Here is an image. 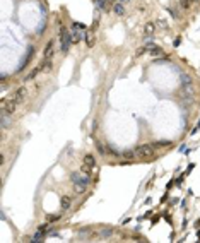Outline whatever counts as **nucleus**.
I'll return each instance as SVG.
<instances>
[{
	"label": "nucleus",
	"instance_id": "obj_1",
	"mask_svg": "<svg viewBox=\"0 0 200 243\" xmlns=\"http://www.w3.org/2000/svg\"><path fill=\"white\" fill-rule=\"evenodd\" d=\"M60 43H62L60 50H62L63 53H67V52H69V50H70V45L74 43L72 33L67 31V27H62V29H60Z\"/></svg>",
	"mask_w": 200,
	"mask_h": 243
},
{
	"label": "nucleus",
	"instance_id": "obj_2",
	"mask_svg": "<svg viewBox=\"0 0 200 243\" xmlns=\"http://www.w3.org/2000/svg\"><path fill=\"white\" fill-rule=\"evenodd\" d=\"M70 181L74 183V185H89L91 183V175H80V173H74L72 175V178Z\"/></svg>",
	"mask_w": 200,
	"mask_h": 243
},
{
	"label": "nucleus",
	"instance_id": "obj_3",
	"mask_svg": "<svg viewBox=\"0 0 200 243\" xmlns=\"http://www.w3.org/2000/svg\"><path fill=\"white\" fill-rule=\"evenodd\" d=\"M152 146L151 144H142V146H139V147H135V153H137V158H149V156H152Z\"/></svg>",
	"mask_w": 200,
	"mask_h": 243
},
{
	"label": "nucleus",
	"instance_id": "obj_4",
	"mask_svg": "<svg viewBox=\"0 0 200 243\" xmlns=\"http://www.w3.org/2000/svg\"><path fill=\"white\" fill-rule=\"evenodd\" d=\"M144 48H145V52H147L151 57H159V55H164L163 48L158 46V45H156V43H152V41H147Z\"/></svg>",
	"mask_w": 200,
	"mask_h": 243
},
{
	"label": "nucleus",
	"instance_id": "obj_5",
	"mask_svg": "<svg viewBox=\"0 0 200 243\" xmlns=\"http://www.w3.org/2000/svg\"><path fill=\"white\" fill-rule=\"evenodd\" d=\"M26 94H27V91H26V87H24V86H22V87H17L16 91H14V94L11 96L12 99L16 101L17 105H19V103H22V101H24V98H26Z\"/></svg>",
	"mask_w": 200,
	"mask_h": 243
},
{
	"label": "nucleus",
	"instance_id": "obj_6",
	"mask_svg": "<svg viewBox=\"0 0 200 243\" xmlns=\"http://www.w3.org/2000/svg\"><path fill=\"white\" fill-rule=\"evenodd\" d=\"M45 60H48V58H52L53 55H55V46H53V41H48L46 48H45Z\"/></svg>",
	"mask_w": 200,
	"mask_h": 243
},
{
	"label": "nucleus",
	"instance_id": "obj_7",
	"mask_svg": "<svg viewBox=\"0 0 200 243\" xmlns=\"http://www.w3.org/2000/svg\"><path fill=\"white\" fill-rule=\"evenodd\" d=\"M70 206H72V199L67 195H63L62 199H60V207H62V211H67V209H70Z\"/></svg>",
	"mask_w": 200,
	"mask_h": 243
},
{
	"label": "nucleus",
	"instance_id": "obj_8",
	"mask_svg": "<svg viewBox=\"0 0 200 243\" xmlns=\"http://www.w3.org/2000/svg\"><path fill=\"white\" fill-rule=\"evenodd\" d=\"M84 166H87V168H94L96 166V158L92 154H86L84 156Z\"/></svg>",
	"mask_w": 200,
	"mask_h": 243
},
{
	"label": "nucleus",
	"instance_id": "obj_9",
	"mask_svg": "<svg viewBox=\"0 0 200 243\" xmlns=\"http://www.w3.org/2000/svg\"><path fill=\"white\" fill-rule=\"evenodd\" d=\"M39 72H43V70H41V65H38L36 69H33L31 72H29V74L26 75V79H24V82H29V80H33V79H34V77L38 75V74H39Z\"/></svg>",
	"mask_w": 200,
	"mask_h": 243
},
{
	"label": "nucleus",
	"instance_id": "obj_10",
	"mask_svg": "<svg viewBox=\"0 0 200 243\" xmlns=\"http://www.w3.org/2000/svg\"><path fill=\"white\" fill-rule=\"evenodd\" d=\"M113 12H115L116 16H123V14H125V7H123V4H121V2H116L115 5H113Z\"/></svg>",
	"mask_w": 200,
	"mask_h": 243
},
{
	"label": "nucleus",
	"instance_id": "obj_11",
	"mask_svg": "<svg viewBox=\"0 0 200 243\" xmlns=\"http://www.w3.org/2000/svg\"><path fill=\"white\" fill-rule=\"evenodd\" d=\"M52 69H53L52 58H48V60H43V64H41V70H43V72H52Z\"/></svg>",
	"mask_w": 200,
	"mask_h": 243
},
{
	"label": "nucleus",
	"instance_id": "obj_12",
	"mask_svg": "<svg viewBox=\"0 0 200 243\" xmlns=\"http://www.w3.org/2000/svg\"><path fill=\"white\" fill-rule=\"evenodd\" d=\"M144 31H145V34H147V36H152L154 31H156V24H154V22H147V24H145V27H144Z\"/></svg>",
	"mask_w": 200,
	"mask_h": 243
},
{
	"label": "nucleus",
	"instance_id": "obj_13",
	"mask_svg": "<svg viewBox=\"0 0 200 243\" xmlns=\"http://www.w3.org/2000/svg\"><path fill=\"white\" fill-rule=\"evenodd\" d=\"M171 146V142L169 140H156V142L152 144L154 149H161V147H169Z\"/></svg>",
	"mask_w": 200,
	"mask_h": 243
},
{
	"label": "nucleus",
	"instance_id": "obj_14",
	"mask_svg": "<svg viewBox=\"0 0 200 243\" xmlns=\"http://www.w3.org/2000/svg\"><path fill=\"white\" fill-rule=\"evenodd\" d=\"M72 38H74V43H79L84 39V34H82V31H72Z\"/></svg>",
	"mask_w": 200,
	"mask_h": 243
},
{
	"label": "nucleus",
	"instance_id": "obj_15",
	"mask_svg": "<svg viewBox=\"0 0 200 243\" xmlns=\"http://www.w3.org/2000/svg\"><path fill=\"white\" fill-rule=\"evenodd\" d=\"M178 5L183 9V11H188L190 5H192V0H178Z\"/></svg>",
	"mask_w": 200,
	"mask_h": 243
},
{
	"label": "nucleus",
	"instance_id": "obj_16",
	"mask_svg": "<svg viewBox=\"0 0 200 243\" xmlns=\"http://www.w3.org/2000/svg\"><path fill=\"white\" fill-rule=\"evenodd\" d=\"M123 158L128 159V161H132V159L137 158V153H135V151H125V153H123Z\"/></svg>",
	"mask_w": 200,
	"mask_h": 243
},
{
	"label": "nucleus",
	"instance_id": "obj_17",
	"mask_svg": "<svg viewBox=\"0 0 200 243\" xmlns=\"http://www.w3.org/2000/svg\"><path fill=\"white\" fill-rule=\"evenodd\" d=\"M60 217H62L60 214H48V216H46V221L48 222H58V221H60Z\"/></svg>",
	"mask_w": 200,
	"mask_h": 243
},
{
	"label": "nucleus",
	"instance_id": "obj_18",
	"mask_svg": "<svg viewBox=\"0 0 200 243\" xmlns=\"http://www.w3.org/2000/svg\"><path fill=\"white\" fill-rule=\"evenodd\" d=\"M86 43H87V46H92V45H94V36H92V34H91V33H86Z\"/></svg>",
	"mask_w": 200,
	"mask_h": 243
},
{
	"label": "nucleus",
	"instance_id": "obj_19",
	"mask_svg": "<svg viewBox=\"0 0 200 243\" xmlns=\"http://www.w3.org/2000/svg\"><path fill=\"white\" fill-rule=\"evenodd\" d=\"M72 31H86V26L80 22H74L72 24Z\"/></svg>",
	"mask_w": 200,
	"mask_h": 243
},
{
	"label": "nucleus",
	"instance_id": "obj_20",
	"mask_svg": "<svg viewBox=\"0 0 200 243\" xmlns=\"http://www.w3.org/2000/svg\"><path fill=\"white\" fill-rule=\"evenodd\" d=\"M74 190L77 195H80V194H84L86 192V185H74Z\"/></svg>",
	"mask_w": 200,
	"mask_h": 243
},
{
	"label": "nucleus",
	"instance_id": "obj_21",
	"mask_svg": "<svg viewBox=\"0 0 200 243\" xmlns=\"http://www.w3.org/2000/svg\"><path fill=\"white\" fill-rule=\"evenodd\" d=\"M106 153L110 154V156H115V158H118V156H120V154L116 153V151H115L113 147H110V146H106Z\"/></svg>",
	"mask_w": 200,
	"mask_h": 243
},
{
	"label": "nucleus",
	"instance_id": "obj_22",
	"mask_svg": "<svg viewBox=\"0 0 200 243\" xmlns=\"http://www.w3.org/2000/svg\"><path fill=\"white\" fill-rule=\"evenodd\" d=\"M168 11H169V14H171V17H174V19H178V17H180L178 9H168Z\"/></svg>",
	"mask_w": 200,
	"mask_h": 243
},
{
	"label": "nucleus",
	"instance_id": "obj_23",
	"mask_svg": "<svg viewBox=\"0 0 200 243\" xmlns=\"http://www.w3.org/2000/svg\"><path fill=\"white\" fill-rule=\"evenodd\" d=\"M158 24H159L161 27H163V29H164V27H168V22L164 21V19H159V21H158Z\"/></svg>",
	"mask_w": 200,
	"mask_h": 243
},
{
	"label": "nucleus",
	"instance_id": "obj_24",
	"mask_svg": "<svg viewBox=\"0 0 200 243\" xmlns=\"http://www.w3.org/2000/svg\"><path fill=\"white\" fill-rule=\"evenodd\" d=\"M180 43H181V39H180V38H176V39L173 41V46H180Z\"/></svg>",
	"mask_w": 200,
	"mask_h": 243
},
{
	"label": "nucleus",
	"instance_id": "obj_25",
	"mask_svg": "<svg viewBox=\"0 0 200 243\" xmlns=\"http://www.w3.org/2000/svg\"><path fill=\"white\" fill-rule=\"evenodd\" d=\"M195 228H200V221H195Z\"/></svg>",
	"mask_w": 200,
	"mask_h": 243
},
{
	"label": "nucleus",
	"instance_id": "obj_26",
	"mask_svg": "<svg viewBox=\"0 0 200 243\" xmlns=\"http://www.w3.org/2000/svg\"><path fill=\"white\" fill-rule=\"evenodd\" d=\"M197 236H198V238H200V229H198V231H197Z\"/></svg>",
	"mask_w": 200,
	"mask_h": 243
},
{
	"label": "nucleus",
	"instance_id": "obj_27",
	"mask_svg": "<svg viewBox=\"0 0 200 243\" xmlns=\"http://www.w3.org/2000/svg\"><path fill=\"white\" fill-rule=\"evenodd\" d=\"M118 2H128V0H118Z\"/></svg>",
	"mask_w": 200,
	"mask_h": 243
}]
</instances>
